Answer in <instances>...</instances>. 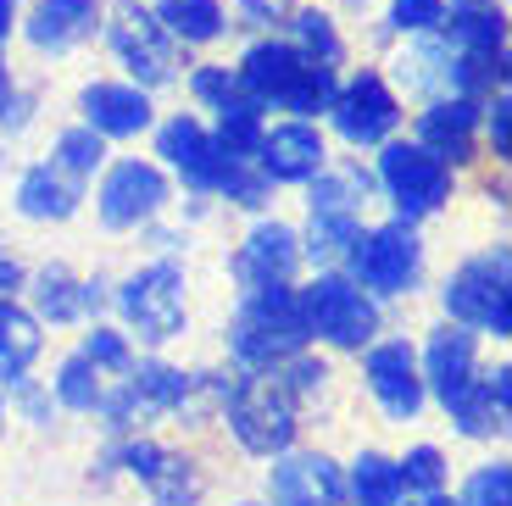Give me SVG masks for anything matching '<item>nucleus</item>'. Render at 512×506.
Here are the masks:
<instances>
[{"label": "nucleus", "instance_id": "nucleus-1", "mask_svg": "<svg viewBox=\"0 0 512 506\" xmlns=\"http://www.w3.org/2000/svg\"><path fill=\"white\" fill-rule=\"evenodd\" d=\"M234 73H240V84L262 101V112L279 106V112L307 117V123H318V117L329 112L334 89H340V73H334V67L307 62V56L295 51L290 39H279V34L251 39Z\"/></svg>", "mask_w": 512, "mask_h": 506}, {"label": "nucleus", "instance_id": "nucleus-2", "mask_svg": "<svg viewBox=\"0 0 512 506\" xmlns=\"http://www.w3.org/2000/svg\"><path fill=\"white\" fill-rule=\"evenodd\" d=\"M307 317H301V290L295 284H251L240 290L229 317V356L234 367H251V373H268L284 356L307 351Z\"/></svg>", "mask_w": 512, "mask_h": 506}, {"label": "nucleus", "instance_id": "nucleus-3", "mask_svg": "<svg viewBox=\"0 0 512 506\" xmlns=\"http://www.w3.org/2000/svg\"><path fill=\"white\" fill-rule=\"evenodd\" d=\"M223 423H229L234 445H240L245 456H279L295 445V434H301V401H295L290 390H284L279 373H251V367H234L229 384H223V401H218Z\"/></svg>", "mask_w": 512, "mask_h": 506}, {"label": "nucleus", "instance_id": "nucleus-4", "mask_svg": "<svg viewBox=\"0 0 512 506\" xmlns=\"http://www.w3.org/2000/svg\"><path fill=\"white\" fill-rule=\"evenodd\" d=\"M112 306L123 317V334H140L145 345H167L190 329V279L179 256H156L134 267L112 290Z\"/></svg>", "mask_w": 512, "mask_h": 506}, {"label": "nucleus", "instance_id": "nucleus-5", "mask_svg": "<svg viewBox=\"0 0 512 506\" xmlns=\"http://www.w3.org/2000/svg\"><path fill=\"white\" fill-rule=\"evenodd\" d=\"M440 306L462 329L490 334V340H512V256H507V245L479 251L451 267L446 284H440Z\"/></svg>", "mask_w": 512, "mask_h": 506}, {"label": "nucleus", "instance_id": "nucleus-6", "mask_svg": "<svg viewBox=\"0 0 512 506\" xmlns=\"http://www.w3.org/2000/svg\"><path fill=\"white\" fill-rule=\"evenodd\" d=\"M373 178H379L384 201L396 206V217L412 228H418L423 217H435L440 206L451 201V190H457V167H446L435 151H423L418 140H396V134L379 145Z\"/></svg>", "mask_w": 512, "mask_h": 506}, {"label": "nucleus", "instance_id": "nucleus-7", "mask_svg": "<svg viewBox=\"0 0 512 506\" xmlns=\"http://www.w3.org/2000/svg\"><path fill=\"white\" fill-rule=\"evenodd\" d=\"M101 34L112 45L117 67L128 73V84L140 89H167L179 78V39L156 23V12L145 0H112L101 17Z\"/></svg>", "mask_w": 512, "mask_h": 506}, {"label": "nucleus", "instance_id": "nucleus-8", "mask_svg": "<svg viewBox=\"0 0 512 506\" xmlns=\"http://www.w3.org/2000/svg\"><path fill=\"white\" fill-rule=\"evenodd\" d=\"M301 317H307L312 340L334 345V351H362L379 334V301L340 267H323L301 290Z\"/></svg>", "mask_w": 512, "mask_h": 506}, {"label": "nucleus", "instance_id": "nucleus-9", "mask_svg": "<svg viewBox=\"0 0 512 506\" xmlns=\"http://www.w3.org/2000/svg\"><path fill=\"white\" fill-rule=\"evenodd\" d=\"M346 273L373 295V301H390V295H412L423 279V240L412 223H379L362 228L357 245L346 256Z\"/></svg>", "mask_w": 512, "mask_h": 506}, {"label": "nucleus", "instance_id": "nucleus-10", "mask_svg": "<svg viewBox=\"0 0 512 506\" xmlns=\"http://www.w3.org/2000/svg\"><path fill=\"white\" fill-rule=\"evenodd\" d=\"M323 117L334 123V134L346 145L379 151V145L401 128V95L379 67H357L351 78H340V89H334V101Z\"/></svg>", "mask_w": 512, "mask_h": 506}, {"label": "nucleus", "instance_id": "nucleus-11", "mask_svg": "<svg viewBox=\"0 0 512 506\" xmlns=\"http://www.w3.org/2000/svg\"><path fill=\"white\" fill-rule=\"evenodd\" d=\"M173 201V184H167L162 162H112L101 173V190H95V217H101L106 234H134V228H151L156 217Z\"/></svg>", "mask_w": 512, "mask_h": 506}, {"label": "nucleus", "instance_id": "nucleus-12", "mask_svg": "<svg viewBox=\"0 0 512 506\" xmlns=\"http://www.w3.org/2000/svg\"><path fill=\"white\" fill-rule=\"evenodd\" d=\"M268 506H346V468L329 451H279L268 456Z\"/></svg>", "mask_w": 512, "mask_h": 506}, {"label": "nucleus", "instance_id": "nucleus-13", "mask_svg": "<svg viewBox=\"0 0 512 506\" xmlns=\"http://www.w3.org/2000/svg\"><path fill=\"white\" fill-rule=\"evenodd\" d=\"M362 379H368V395L379 401V412L390 423H412L429 401L423 390V373H418V351L407 340H379L368 345L362 356Z\"/></svg>", "mask_w": 512, "mask_h": 506}, {"label": "nucleus", "instance_id": "nucleus-14", "mask_svg": "<svg viewBox=\"0 0 512 506\" xmlns=\"http://www.w3.org/2000/svg\"><path fill=\"white\" fill-rule=\"evenodd\" d=\"M151 128H156V156H162V167H173L190 195H212L218 167H223V151L212 140V128L195 112H173L167 123H151Z\"/></svg>", "mask_w": 512, "mask_h": 506}, {"label": "nucleus", "instance_id": "nucleus-15", "mask_svg": "<svg viewBox=\"0 0 512 506\" xmlns=\"http://www.w3.org/2000/svg\"><path fill=\"white\" fill-rule=\"evenodd\" d=\"M78 123H90L101 140H140L156 123L151 89L128 84V78L123 84L117 78H95V84L78 89Z\"/></svg>", "mask_w": 512, "mask_h": 506}, {"label": "nucleus", "instance_id": "nucleus-16", "mask_svg": "<svg viewBox=\"0 0 512 506\" xmlns=\"http://www.w3.org/2000/svg\"><path fill=\"white\" fill-rule=\"evenodd\" d=\"M301 228L279 223V217H262V223H251V234H245V245L234 251L229 273L240 290H251V284H295V273H301Z\"/></svg>", "mask_w": 512, "mask_h": 506}, {"label": "nucleus", "instance_id": "nucleus-17", "mask_svg": "<svg viewBox=\"0 0 512 506\" xmlns=\"http://www.w3.org/2000/svg\"><path fill=\"white\" fill-rule=\"evenodd\" d=\"M256 167H262L273 184H307L312 173L329 167V140H323V128L307 123V117H284V123L262 128Z\"/></svg>", "mask_w": 512, "mask_h": 506}, {"label": "nucleus", "instance_id": "nucleus-18", "mask_svg": "<svg viewBox=\"0 0 512 506\" xmlns=\"http://www.w3.org/2000/svg\"><path fill=\"white\" fill-rule=\"evenodd\" d=\"M106 6L101 0H34L23 17H17V34L34 45L39 56H67L78 45H90L101 34Z\"/></svg>", "mask_w": 512, "mask_h": 506}, {"label": "nucleus", "instance_id": "nucleus-19", "mask_svg": "<svg viewBox=\"0 0 512 506\" xmlns=\"http://www.w3.org/2000/svg\"><path fill=\"white\" fill-rule=\"evenodd\" d=\"M479 112H485L479 95H435L418 112V145L435 151L446 167L479 162Z\"/></svg>", "mask_w": 512, "mask_h": 506}, {"label": "nucleus", "instance_id": "nucleus-20", "mask_svg": "<svg viewBox=\"0 0 512 506\" xmlns=\"http://www.w3.org/2000/svg\"><path fill=\"white\" fill-rule=\"evenodd\" d=\"M418 373H423V390L446 406L457 390L474 384V373H479V334L462 329V323H440V329L423 340V351H418Z\"/></svg>", "mask_w": 512, "mask_h": 506}, {"label": "nucleus", "instance_id": "nucleus-21", "mask_svg": "<svg viewBox=\"0 0 512 506\" xmlns=\"http://www.w3.org/2000/svg\"><path fill=\"white\" fill-rule=\"evenodd\" d=\"M507 406H512V367L496 362V373H474L468 390L451 395L446 418L457 423L462 440H496L507 429Z\"/></svg>", "mask_w": 512, "mask_h": 506}, {"label": "nucleus", "instance_id": "nucleus-22", "mask_svg": "<svg viewBox=\"0 0 512 506\" xmlns=\"http://www.w3.org/2000/svg\"><path fill=\"white\" fill-rule=\"evenodd\" d=\"M12 206L28 223H67V217H78V206H84V184H73L56 162H34L17 178Z\"/></svg>", "mask_w": 512, "mask_h": 506}, {"label": "nucleus", "instance_id": "nucleus-23", "mask_svg": "<svg viewBox=\"0 0 512 506\" xmlns=\"http://www.w3.org/2000/svg\"><path fill=\"white\" fill-rule=\"evenodd\" d=\"M123 379H128V390H134V401L145 406V418H167V412H190L195 406V373L162 362V356L134 362Z\"/></svg>", "mask_w": 512, "mask_h": 506}, {"label": "nucleus", "instance_id": "nucleus-24", "mask_svg": "<svg viewBox=\"0 0 512 506\" xmlns=\"http://www.w3.org/2000/svg\"><path fill=\"white\" fill-rule=\"evenodd\" d=\"M45 351V323L28 312L17 295H0V390L28 379V367Z\"/></svg>", "mask_w": 512, "mask_h": 506}, {"label": "nucleus", "instance_id": "nucleus-25", "mask_svg": "<svg viewBox=\"0 0 512 506\" xmlns=\"http://www.w3.org/2000/svg\"><path fill=\"white\" fill-rule=\"evenodd\" d=\"M301 190H307V212H357V206L373 201L379 178H373V167H362V162H340V167H334V156H329V167L312 173Z\"/></svg>", "mask_w": 512, "mask_h": 506}, {"label": "nucleus", "instance_id": "nucleus-26", "mask_svg": "<svg viewBox=\"0 0 512 506\" xmlns=\"http://www.w3.org/2000/svg\"><path fill=\"white\" fill-rule=\"evenodd\" d=\"M396 78L401 89L423 95V101H435V95H451V51L440 34H412L407 51L396 56Z\"/></svg>", "mask_w": 512, "mask_h": 506}, {"label": "nucleus", "instance_id": "nucleus-27", "mask_svg": "<svg viewBox=\"0 0 512 506\" xmlns=\"http://www.w3.org/2000/svg\"><path fill=\"white\" fill-rule=\"evenodd\" d=\"M34 317L39 323H84L90 317V290L67 262H45L34 273Z\"/></svg>", "mask_w": 512, "mask_h": 506}, {"label": "nucleus", "instance_id": "nucleus-28", "mask_svg": "<svg viewBox=\"0 0 512 506\" xmlns=\"http://www.w3.org/2000/svg\"><path fill=\"white\" fill-rule=\"evenodd\" d=\"M151 12L179 45H218V39L229 34L223 0H156Z\"/></svg>", "mask_w": 512, "mask_h": 506}, {"label": "nucleus", "instance_id": "nucleus-29", "mask_svg": "<svg viewBox=\"0 0 512 506\" xmlns=\"http://www.w3.org/2000/svg\"><path fill=\"white\" fill-rule=\"evenodd\" d=\"M290 45L307 62H318V67H346V34H340V23H334V12H323V6H295L290 12Z\"/></svg>", "mask_w": 512, "mask_h": 506}, {"label": "nucleus", "instance_id": "nucleus-30", "mask_svg": "<svg viewBox=\"0 0 512 506\" xmlns=\"http://www.w3.org/2000/svg\"><path fill=\"white\" fill-rule=\"evenodd\" d=\"M401 473H396V456L384 451H362L346 473V501L351 506H401Z\"/></svg>", "mask_w": 512, "mask_h": 506}, {"label": "nucleus", "instance_id": "nucleus-31", "mask_svg": "<svg viewBox=\"0 0 512 506\" xmlns=\"http://www.w3.org/2000/svg\"><path fill=\"white\" fill-rule=\"evenodd\" d=\"M357 234H362L357 212H312L307 234H301V256L318 267H340L351 256V245H357Z\"/></svg>", "mask_w": 512, "mask_h": 506}, {"label": "nucleus", "instance_id": "nucleus-32", "mask_svg": "<svg viewBox=\"0 0 512 506\" xmlns=\"http://www.w3.org/2000/svg\"><path fill=\"white\" fill-rule=\"evenodd\" d=\"M51 395H56V406H62V412L95 418V406H101V395H106V373H101V367H95L84 351H73L62 367H56Z\"/></svg>", "mask_w": 512, "mask_h": 506}, {"label": "nucleus", "instance_id": "nucleus-33", "mask_svg": "<svg viewBox=\"0 0 512 506\" xmlns=\"http://www.w3.org/2000/svg\"><path fill=\"white\" fill-rule=\"evenodd\" d=\"M273 190H279V184L256 167V156H223L218 184H212V195H223L229 206H245V212H268Z\"/></svg>", "mask_w": 512, "mask_h": 506}, {"label": "nucleus", "instance_id": "nucleus-34", "mask_svg": "<svg viewBox=\"0 0 512 506\" xmlns=\"http://www.w3.org/2000/svg\"><path fill=\"white\" fill-rule=\"evenodd\" d=\"M45 162H56L73 184L90 190V178L106 167V140L95 134L90 123H73V128H62V134L51 140V156H45Z\"/></svg>", "mask_w": 512, "mask_h": 506}, {"label": "nucleus", "instance_id": "nucleus-35", "mask_svg": "<svg viewBox=\"0 0 512 506\" xmlns=\"http://www.w3.org/2000/svg\"><path fill=\"white\" fill-rule=\"evenodd\" d=\"M262 128H268L262 101H256V95H240V101H229V106L218 112L212 140H218L223 156H256V145H262Z\"/></svg>", "mask_w": 512, "mask_h": 506}, {"label": "nucleus", "instance_id": "nucleus-36", "mask_svg": "<svg viewBox=\"0 0 512 506\" xmlns=\"http://www.w3.org/2000/svg\"><path fill=\"white\" fill-rule=\"evenodd\" d=\"M145 490H151V501H162V506H201V473H195L190 456L167 451L162 468L145 479Z\"/></svg>", "mask_w": 512, "mask_h": 506}, {"label": "nucleus", "instance_id": "nucleus-37", "mask_svg": "<svg viewBox=\"0 0 512 506\" xmlns=\"http://www.w3.org/2000/svg\"><path fill=\"white\" fill-rule=\"evenodd\" d=\"M240 95H251V89L240 84V73H234L229 62H201L190 73V101L201 106V112H223V106L240 101Z\"/></svg>", "mask_w": 512, "mask_h": 506}, {"label": "nucleus", "instance_id": "nucleus-38", "mask_svg": "<svg viewBox=\"0 0 512 506\" xmlns=\"http://www.w3.org/2000/svg\"><path fill=\"white\" fill-rule=\"evenodd\" d=\"M396 473H401V490L407 495L446 490V451L440 445H412L407 456H396Z\"/></svg>", "mask_w": 512, "mask_h": 506}, {"label": "nucleus", "instance_id": "nucleus-39", "mask_svg": "<svg viewBox=\"0 0 512 506\" xmlns=\"http://www.w3.org/2000/svg\"><path fill=\"white\" fill-rule=\"evenodd\" d=\"M78 351L90 356L106 379H123L128 367H134V345H128V334L112 329V323H95V329L84 334V345H78Z\"/></svg>", "mask_w": 512, "mask_h": 506}, {"label": "nucleus", "instance_id": "nucleus-40", "mask_svg": "<svg viewBox=\"0 0 512 506\" xmlns=\"http://www.w3.org/2000/svg\"><path fill=\"white\" fill-rule=\"evenodd\" d=\"M462 506H512V462L496 456V462H479L462 484Z\"/></svg>", "mask_w": 512, "mask_h": 506}, {"label": "nucleus", "instance_id": "nucleus-41", "mask_svg": "<svg viewBox=\"0 0 512 506\" xmlns=\"http://www.w3.org/2000/svg\"><path fill=\"white\" fill-rule=\"evenodd\" d=\"M440 23H446V0H390V12H384V28L401 39L435 34Z\"/></svg>", "mask_w": 512, "mask_h": 506}, {"label": "nucleus", "instance_id": "nucleus-42", "mask_svg": "<svg viewBox=\"0 0 512 506\" xmlns=\"http://www.w3.org/2000/svg\"><path fill=\"white\" fill-rule=\"evenodd\" d=\"M512 95H507V89H490V95H485V112H479V128H485V140H490V151H496V162H507V156H512Z\"/></svg>", "mask_w": 512, "mask_h": 506}, {"label": "nucleus", "instance_id": "nucleus-43", "mask_svg": "<svg viewBox=\"0 0 512 506\" xmlns=\"http://www.w3.org/2000/svg\"><path fill=\"white\" fill-rule=\"evenodd\" d=\"M12 395H17V412H23V423H34V429H51V418H56V395H51V390H39L34 379H17Z\"/></svg>", "mask_w": 512, "mask_h": 506}, {"label": "nucleus", "instance_id": "nucleus-44", "mask_svg": "<svg viewBox=\"0 0 512 506\" xmlns=\"http://www.w3.org/2000/svg\"><path fill=\"white\" fill-rule=\"evenodd\" d=\"M234 6H240V17L251 28H268V34H273V28L290 23V12L301 6V0H234Z\"/></svg>", "mask_w": 512, "mask_h": 506}, {"label": "nucleus", "instance_id": "nucleus-45", "mask_svg": "<svg viewBox=\"0 0 512 506\" xmlns=\"http://www.w3.org/2000/svg\"><path fill=\"white\" fill-rule=\"evenodd\" d=\"M28 284V267H23V256H12L6 245H0V295H17Z\"/></svg>", "mask_w": 512, "mask_h": 506}, {"label": "nucleus", "instance_id": "nucleus-46", "mask_svg": "<svg viewBox=\"0 0 512 506\" xmlns=\"http://www.w3.org/2000/svg\"><path fill=\"white\" fill-rule=\"evenodd\" d=\"M12 95H17V73H12V56L0 45V117L12 112Z\"/></svg>", "mask_w": 512, "mask_h": 506}, {"label": "nucleus", "instance_id": "nucleus-47", "mask_svg": "<svg viewBox=\"0 0 512 506\" xmlns=\"http://www.w3.org/2000/svg\"><path fill=\"white\" fill-rule=\"evenodd\" d=\"M17 17H23V6H17V0H0V45L17 34Z\"/></svg>", "mask_w": 512, "mask_h": 506}, {"label": "nucleus", "instance_id": "nucleus-48", "mask_svg": "<svg viewBox=\"0 0 512 506\" xmlns=\"http://www.w3.org/2000/svg\"><path fill=\"white\" fill-rule=\"evenodd\" d=\"M407 506H462V501H451L446 490H429V495H412Z\"/></svg>", "mask_w": 512, "mask_h": 506}, {"label": "nucleus", "instance_id": "nucleus-49", "mask_svg": "<svg viewBox=\"0 0 512 506\" xmlns=\"http://www.w3.org/2000/svg\"><path fill=\"white\" fill-rule=\"evenodd\" d=\"M0 434H6V401H0Z\"/></svg>", "mask_w": 512, "mask_h": 506}, {"label": "nucleus", "instance_id": "nucleus-50", "mask_svg": "<svg viewBox=\"0 0 512 506\" xmlns=\"http://www.w3.org/2000/svg\"><path fill=\"white\" fill-rule=\"evenodd\" d=\"M240 506H262V501H240Z\"/></svg>", "mask_w": 512, "mask_h": 506}, {"label": "nucleus", "instance_id": "nucleus-51", "mask_svg": "<svg viewBox=\"0 0 512 506\" xmlns=\"http://www.w3.org/2000/svg\"><path fill=\"white\" fill-rule=\"evenodd\" d=\"M151 506H162V501H151Z\"/></svg>", "mask_w": 512, "mask_h": 506}]
</instances>
